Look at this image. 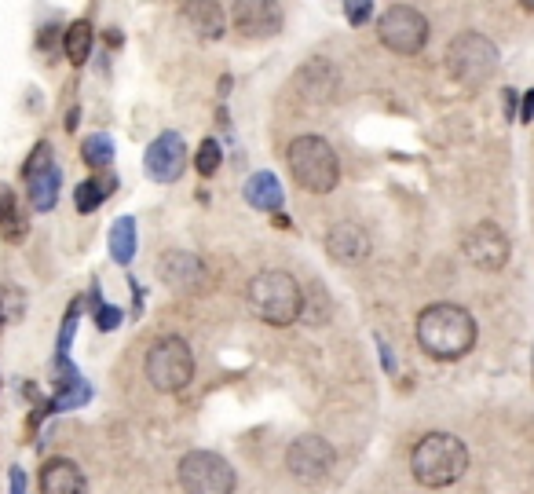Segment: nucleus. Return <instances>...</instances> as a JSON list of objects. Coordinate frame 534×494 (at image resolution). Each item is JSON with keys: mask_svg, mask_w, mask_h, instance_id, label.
I'll return each instance as SVG.
<instances>
[{"mask_svg": "<svg viewBox=\"0 0 534 494\" xmlns=\"http://www.w3.org/2000/svg\"><path fill=\"white\" fill-rule=\"evenodd\" d=\"M417 344L439 363L465 359L476 344V319L461 304H428L417 315Z\"/></svg>", "mask_w": 534, "mask_h": 494, "instance_id": "f257e3e1", "label": "nucleus"}, {"mask_svg": "<svg viewBox=\"0 0 534 494\" xmlns=\"http://www.w3.org/2000/svg\"><path fill=\"white\" fill-rule=\"evenodd\" d=\"M249 312L267 326H293L304 312V290L289 271L267 268L253 275L246 286Z\"/></svg>", "mask_w": 534, "mask_h": 494, "instance_id": "f03ea898", "label": "nucleus"}, {"mask_svg": "<svg viewBox=\"0 0 534 494\" xmlns=\"http://www.w3.org/2000/svg\"><path fill=\"white\" fill-rule=\"evenodd\" d=\"M469 469V451H465V443L458 436H450V432H428L421 436L410 454V473L421 487H450L458 484L461 476Z\"/></svg>", "mask_w": 534, "mask_h": 494, "instance_id": "7ed1b4c3", "label": "nucleus"}, {"mask_svg": "<svg viewBox=\"0 0 534 494\" xmlns=\"http://www.w3.org/2000/svg\"><path fill=\"white\" fill-rule=\"evenodd\" d=\"M289 176L308 194H330L341 180V162L322 136H297L286 147Z\"/></svg>", "mask_w": 534, "mask_h": 494, "instance_id": "20e7f679", "label": "nucleus"}, {"mask_svg": "<svg viewBox=\"0 0 534 494\" xmlns=\"http://www.w3.org/2000/svg\"><path fill=\"white\" fill-rule=\"evenodd\" d=\"M447 70L461 88H483L498 74V48L483 33H458L447 48Z\"/></svg>", "mask_w": 534, "mask_h": 494, "instance_id": "39448f33", "label": "nucleus"}, {"mask_svg": "<svg viewBox=\"0 0 534 494\" xmlns=\"http://www.w3.org/2000/svg\"><path fill=\"white\" fill-rule=\"evenodd\" d=\"M147 381L158 392H183L194 381V352L183 337H161L147 352Z\"/></svg>", "mask_w": 534, "mask_h": 494, "instance_id": "423d86ee", "label": "nucleus"}, {"mask_svg": "<svg viewBox=\"0 0 534 494\" xmlns=\"http://www.w3.org/2000/svg\"><path fill=\"white\" fill-rule=\"evenodd\" d=\"M238 484L235 469L216 451H191L180 458V487L187 494H231Z\"/></svg>", "mask_w": 534, "mask_h": 494, "instance_id": "0eeeda50", "label": "nucleus"}, {"mask_svg": "<svg viewBox=\"0 0 534 494\" xmlns=\"http://www.w3.org/2000/svg\"><path fill=\"white\" fill-rule=\"evenodd\" d=\"M377 37L388 52L396 55H417L428 44V19L410 4H392L377 19Z\"/></svg>", "mask_w": 534, "mask_h": 494, "instance_id": "6e6552de", "label": "nucleus"}, {"mask_svg": "<svg viewBox=\"0 0 534 494\" xmlns=\"http://www.w3.org/2000/svg\"><path fill=\"white\" fill-rule=\"evenodd\" d=\"M22 176H26V194H30V205L37 213H48L55 209V198H59V165L52 158V147L48 143H37L33 154L22 165Z\"/></svg>", "mask_w": 534, "mask_h": 494, "instance_id": "1a4fd4ad", "label": "nucleus"}, {"mask_svg": "<svg viewBox=\"0 0 534 494\" xmlns=\"http://www.w3.org/2000/svg\"><path fill=\"white\" fill-rule=\"evenodd\" d=\"M333 462H337V454H333L330 440H322V436H300L286 451V469L297 476L300 484H319V480H326Z\"/></svg>", "mask_w": 534, "mask_h": 494, "instance_id": "9d476101", "label": "nucleus"}, {"mask_svg": "<svg viewBox=\"0 0 534 494\" xmlns=\"http://www.w3.org/2000/svg\"><path fill=\"white\" fill-rule=\"evenodd\" d=\"M465 257L472 268L480 271H502L509 264V238L498 224H476L465 235Z\"/></svg>", "mask_w": 534, "mask_h": 494, "instance_id": "9b49d317", "label": "nucleus"}, {"mask_svg": "<svg viewBox=\"0 0 534 494\" xmlns=\"http://www.w3.org/2000/svg\"><path fill=\"white\" fill-rule=\"evenodd\" d=\"M147 172L158 183H176L187 169V143H183L180 132H161L158 140L147 147V158H143Z\"/></svg>", "mask_w": 534, "mask_h": 494, "instance_id": "f8f14e48", "label": "nucleus"}, {"mask_svg": "<svg viewBox=\"0 0 534 494\" xmlns=\"http://www.w3.org/2000/svg\"><path fill=\"white\" fill-rule=\"evenodd\" d=\"M231 22L242 37H275L282 30V8L278 0H235Z\"/></svg>", "mask_w": 534, "mask_h": 494, "instance_id": "ddd939ff", "label": "nucleus"}, {"mask_svg": "<svg viewBox=\"0 0 534 494\" xmlns=\"http://www.w3.org/2000/svg\"><path fill=\"white\" fill-rule=\"evenodd\" d=\"M293 88H297V96L304 103H330L337 96V88H341V74H337V66L330 59H311V63H304L297 70Z\"/></svg>", "mask_w": 534, "mask_h": 494, "instance_id": "4468645a", "label": "nucleus"}, {"mask_svg": "<svg viewBox=\"0 0 534 494\" xmlns=\"http://www.w3.org/2000/svg\"><path fill=\"white\" fill-rule=\"evenodd\" d=\"M326 253L337 264H363L370 257V235L359 224H352V220H341L326 235Z\"/></svg>", "mask_w": 534, "mask_h": 494, "instance_id": "2eb2a0df", "label": "nucleus"}, {"mask_svg": "<svg viewBox=\"0 0 534 494\" xmlns=\"http://www.w3.org/2000/svg\"><path fill=\"white\" fill-rule=\"evenodd\" d=\"M183 22L194 37L202 41H220L227 30V11L216 0H187L183 4Z\"/></svg>", "mask_w": 534, "mask_h": 494, "instance_id": "dca6fc26", "label": "nucleus"}, {"mask_svg": "<svg viewBox=\"0 0 534 494\" xmlns=\"http://www.w3.org/2000/svg\"><path fill=\"white\" fill-rule=\"evenodd\" d=\"M161 279L183 293H194L205 282V264L194 257V253L176 249V253H165V257H161Z\"/></svg>", "mask_w": 534, "mask_h": 494, "instance_id": "f3484780", "label": "nucleus"}, {"mask_svg": "<svg viewBox=\"0 0 534 494\" xmlns=\"http://www.w3.org/2000/svg\"><path fill=\"white\" fill-rule=\"evenodd\" d=\"M41 494H88L85 473L70 458H52L41 469Z\"/></svg>", "mask_w": 534, "mask_h": 494, "instance_id": "a211bd4d", "label": "nucleus"}, {"mask_svg": "<svg viewBox=\"0 0 534 494\" xmlns=\"http://www.w3.org/2000/svg\"><path fill=\"white\" fill-rule=\"evenodd\" d=\"M242 194H246V202L253 209H260V213H278L282 202H286V194H282V187H278V180L271 172H253L246 180V187H242Z\"/></svg>", "mask_w": 534, "mask_h": 494, "instance_id": "6ab92c4d", "label": "nucleus"}, {"mask_svg": "<svg viewBox=\"0 0 534 494\" xmlns=\"http://www.w3.org/2000/svg\"><path fill=\"white\" fill-rule=\"evenodd\" d=\"M118 187L114 176H88L81 187L74 191V202H77V213H96L99 205L107 202V194Z\"/></svg>", "mask_w": 534, "mask_h": 494, "instance_id": "aec40b11", "label": "nucleus"}, {"mask_svg": "<svg viewBox=\"0 0 534 494\" xmlns=\"http://www.w3.org/2000/svg\"><path fill=\"white\" fill-rule=\"evenodd\" d=\"M110 257L114 264H132L136 257V220L132 216H121L110 227Z\"/></svg>", "mask_w": 534, "mask_h": 494, "instance_id": "412c9836", "label": "nucleus"}, {"mask_svg": "<svg viewBox=\"0 0 534 494\" xmlns=\"http://www.w3.org/2000/svg\"><path fill=\"white\" fill-rule=\"evenodd\" d=\"M0 235L8 238V242H19L26 235V220H22V209H19V198L11 194V187L0 183Z\"/></svg>", "mask_w": 534, "mask_h": 494, "instance_id": "4be33fe9", "label": "nucleus"}, {"mask_svg": "<svg viewBox=\"0 0 534 494\" xmlns=\"http://www.w3.org/2000/svg\"><path fill=\"white\" fill-rule=\"evenodd\" d=\"M66 59L74 66H85L88 63V55H92V26H88L85 19H77L70 22V30H66Z\"/></svg>", "mask_w": 534, "mask_h": 494, "instance_id": "5701e85b", "label": "nucleus"}, {"mask_svg": "<svg viewBox=\"0 0 534 494\" xmlns=\"http://www.w3.org/2000/svg\"><path fill=\"white\" fill-rule=\"evenodd\" d=\"M114 154H118V147H114V140H110L107 132H92V136H85V143H81V158H85V165H92V169H107V165L114 162Z\"/></svg>", "mask_w": 534, "mask_h": 494, "instance_id": "b1692460", "label": "nucleus"}, {"mask_svg": "<svg viewBox=\"0 0 534 494\" xmlns=\"http://www.w3.org/2000/svg\"><path fill=\"white\" fill-rule=\"evenodd\" d=\"M220 162H224V151H220V143H216V140H202V147H198V154H194V165H198V172H202V176H213V172L220 169Z\"/></svg>", "mask_w": 534, "mask_h": 494, "instance_id": "393cba45", "label": "nucleus"}, {"mask_svg": "<svg viewBox=\"0 0 534 494\" xmlns=\"http://www.w3.org/2000/svg\"><path fill=\"white\" fill-rule=\"evenodd\" d=\"M344 15H348L352 26H363L374 15V0H344Z\"/></svg>", "mask_w": 534, "mask_h": 494, "instance_id": "a878e982", "label": "nucleus"}, {"mask_svg": "<svg viewBox=\"0 0 534 494\" xmlns=\"http://www.w3.org/2000/svg\"><path fill=\"white\" fill-rule=\"evenodd\" d=\"M96 326L103 333H110V330H118L121 326V308H110V304H99L96 308Z\"/></svg>", "mask_w": 534, "mask_h": 494, "instance_id": "bb28decb", "label": "nucleus"}, {"mask_svg": "<svg viewBox=\"0 0 534 494\" xmlns=\"http://www.w3.org/2000/svg\"><path fill=\"white\" fill-rule=\"evenodd\" d=\"M77 312H81V304H70V312H66V323H63V337H59V355H66V348H70V341H74Z\"/></svg>", "mask_w": 534, "mask_h": 494, "instance_id": "cd10ccee", "label": "nucleus"}, {"mask_svg": "<svg viewBox=\"0 0 534 494\" xmlns=\"http://www.w3.org/2000/svg\"><path fill=\"white\" fill-rule=\"evenodd\" d=\"M11 494H26V473L11 469Z\"/></svg>", "mask_w": 534, "mask_h": 494, "instance_id": "c85d7f7f", "label": "nucleus"}, {"mask_svg": "<svg viewBox=\"0 0 534 494\" xmlns=\"http://www.w3.org/2000/svg\"><path fill=\"white\" fill-rule=\"evenodd\" d=\"M520 121H534V92H527L520 103Z\"/></svg>", "mask_w": 534, "mask_h": 494, "instance_id": "c756f323", "label": "nucleus"}, {"mask_svg": "<svg viewBox=\"0 0 534 494\" xmlns=\"http://www.w3.org/2000/svg\"><path fill=\"white\" fill-rule=\"evenodd\" d=\"M513 110H516V92H513V88H509V92H505V114L513 118Z\"/></svg>", "mask_w": 534, "mask_h": 494, "instance_id": "7c9ffc66", "label": "nucleus"}, {"mask_svg": "<svg viewBox=\"0 0 534 494\" xmlns=\"http://www.w3.org/2000/svg\"><path fill=\"white\" fill-rule=\"evenodd\" d=\"M520 4H524L527 11H534V0H520Z\"/></svg>", "mask_w": 534, "mask_h": 494, "instance_id": "2f4dec72", "label": "nucleus"}, {"mask_svg": "<svg viewBox=\"0 0 534 494\" xmlns=\"http://www.w3.org/2000/svg\"><path fill=\"white\" fill-rule=\"evenodd\" d=\"M0 326H4V301H0Z\"/></svg>", "mask_w": 534, "mask_h": 494, "instance_id": "473e14b6", "label": "nucleus"}]
</instances>
